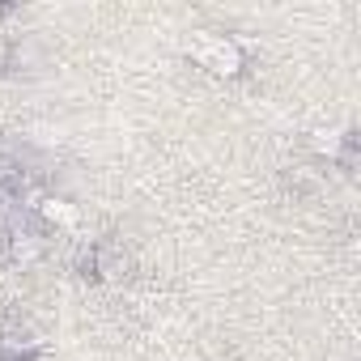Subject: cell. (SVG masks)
Listing matches in <instances>:
<instances>
[{"label":"cell","instance_id":"cell-1","mask_svg":"<svg viewBox=\"0 0 361 361\" xmlns=\"http://www.w3.org/2000/svg\"><path fill=\"white\" fill-rule=\"evenodd\" d=\"M204 68H213V73H221V77H230V73H238L243 68V51L230 43V39H213V35H204L200 43H196V51H192Z\"/></svg>","mask_w":361,"mask_h":361},{"label":"cell","instance_id":"cell-2","mask_svg":"<svg viewBox=\"0 0 361 361\" xmlns=\"http://www.w3.org/2000/svg\"><path fill=\"white\" fill-rule=\"evenodd\" d=\"M43 217H47L51 226H64V230H68V226H77V209H73V204H64V200H47V204H43Z\"/></svg>","mask_w":361,"mask_h":361}]
</instances>
